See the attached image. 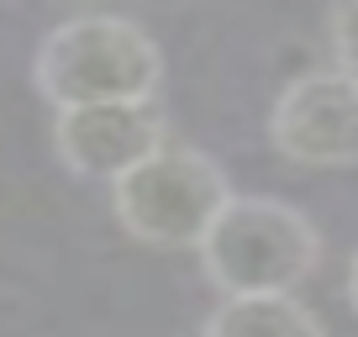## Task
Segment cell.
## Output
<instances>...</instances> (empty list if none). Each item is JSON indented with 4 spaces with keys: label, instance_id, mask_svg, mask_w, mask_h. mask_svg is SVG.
Segmentation results:
<instances>
[{
    "label": "cell",
    "instance_id": "cell-8",
    "mask_svg": "<svg viewBox=\"0 0 358 337\" xmlns=\"http://www.w3.org/2000/svg\"><path fill=\"white\" fill-rule=\"evenodd\" d=\"M348 301H353V311H358V253H353V264H348Z\"/></svg>",
    "mask_w": 358,
    "mask_h": 337
},
{
    "label": "cell",
    "instance_id": "cell-1",
    "mask_svg": "<svg viewBox=\"0 0 358 337\" xmlns=\"http://www.w3.org/2000/svg\"><path fill=\"white\" fill-rule=\"evenodd\" d=\"M32 85L53 111L116 101H158L164 53L127 16H74L37 43Z\"/></svg>",
    "mask_w": 358,
    "mask_h": 337
},
{
    "label": "cell",
    "instance_id": "cell-6",
    "mask_svg": "<svg viewBox=\"0 0 358 337\" xmlns=\"http://www.w3.org/2000/svg\"><path fill=\"white\" fill-rule=\"evenodd\" d=\"M201 337H327V327L295 295H232L206 316Z\"/></svg>",
    "mask_w": 358,
    "mask_h": 337
},
{
    "label": "cell",
    "instance_id": "cell-3",
    "mask_svg": "<svg viewBox=\"0 0 358 337\" xmlns=\"http://www.w3.org/2000/svg\"><path fill=\"white\" fill-rule=\"evenodd\" d=\"M227 201H232V185L222 164L179 143L158 148L111 185V211L122 232H132L148 248H201Z\"/></svg>",
    "mask_w": 358,
    "mask_h": 337
},
{
    "label": "cell",
    "instance_id": "cell-4",
    "mask_svg": "<svg viewBox=\"0 0 358 337\" xmlns=\"http://www.w3.org/2000/svg\"><path fill=\"white\" fill-rule=\"evenodd\" d=\"M274 153L301 168H353L358 164V74L306 69L280 90L268 111Z\"/></svg>",
    "mask_w": 358,
    "mask_h": 337
},
{
    "label": "cell",
    "instance_id": "cell-5",
    "mask_svg": "<svg viewBox=\"0 0 358 337\" xmlns=\"http://www.w3.org/2000/svg\"><path fill=\"white\" fill-rule=\"evenodd\" d=\"M53 148H58L69 174L116 185L122 174H132L143 158H153L158 148H169V127H164L158 101L79 106V111H58Z\"/></svg>",
    "mask_w": 358,
    "mask_h": 337
},
{
    "label": "cell",
    "instance_id": "cell-2",
    "mask_svg": "<svg viewBox=\"0 0 358 337\" xmlns=\"http://www.w3.org/2000/svg\"><path fill=\"white\" fill-rule=\"evenodd\" d=\"M201 269L232 295H295L322 264V237L311 216L274 195H232L211 232L201 237Z\"/></svg>",
    "mask_w": 358,
    "mask_h": 337
},
{
    "label": "cell",
    "instance_id": "cell-7",
    "mask_svg": "<svg viewBox=\"0 0 358 337\" xmlns=\"http://www.w3.org/2000/svg\"><path fill=\"white\" fill-rule=\"evenodd\" d=\"M327 37H332L337 69L358 74V6H337V11L327 16Z\"/></svg>",
    "mask_w": 358,
    "mask_h": 337
}]
</instances>
